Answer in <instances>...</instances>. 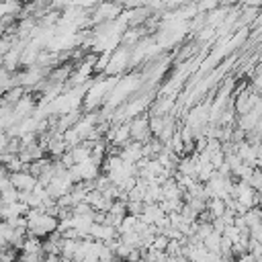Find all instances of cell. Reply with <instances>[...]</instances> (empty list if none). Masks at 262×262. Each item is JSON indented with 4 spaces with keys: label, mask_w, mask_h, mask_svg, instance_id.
Masks as SVG:
<instances>
[{
    "label": "cell",
    "mask_w": 262,
    "mask_h": 262,
    "mask_svg": "<svg viewBox=\"0 0 262 262\" xmlns=\"http://www.w3.org/2000/svg\"><path fill=\"white\" fill-rule=\"evenodd\" d=\"M10 182L18 188V190H33L37 186V178L33 172H27V170H18V172H12L10 174Z\"/></svg>",
    "instance_id": "6da1fadb"
},
{
    "label": "cell",
    "mask_w": 262,
    "mask_h": 262,
    "mask_svg": "<svg viewBox=\"0 0 262 262\" xmlns=\"http://www.w3.org/2000/svg\"><path fill=\"white\" fill-rule=\"evenodd\" d=\"M12 86H16V78L10 74V70H6L2 66L0 68V94H4L6 90H10Z\"/></svg>",
    "instance_id": "7a4b0ae2"
}]
</instances>
